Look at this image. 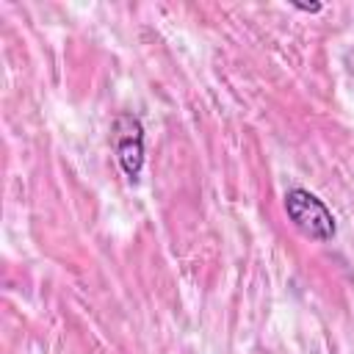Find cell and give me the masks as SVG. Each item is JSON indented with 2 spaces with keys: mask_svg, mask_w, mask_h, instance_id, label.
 I'll use <instances>...</instances> for the list:
<instances>
[{
  "mask_svg": "<svg viewBox=\"0 0 354 354\" xmlns=\"http://www.w3.org/2000/svg\"><path fill=\"white\" fill-rule=\"evenodd\" d=\"M285 213L293 221V227L310 238V241H332L337 232L335 216L326 207L324 199H318L313 191L307 188H290L285 191Z\"/></svg>",
  "mask_w": 354,
  "mask_h": 354,
  "instance_id": "1",
  "label": "cell"
},
{
  "mask_svg": "<svg viewBox=\"0 0 354 354\" xmlns=\"http://www.w3.org/2000/svg\"><path fill=\"white\" fill-rule=\"evenodd\" d=\"M113 149L116 160L130 183H138L144 169V127L133 113H119L113 119Z\"/></svg>",
  "mask_w": 354,
  "mask_h": 354,
  "instance_id": "2",
  "label": "cell"
},
{
  "mask_svg": "<svg viewBox=\"0 0 354 354\" xmlns=\"http://www.w3.org/2000/svg\"><path fill=\"white\" fill-rule=\"evenodd\" d=\"M293 8H301V11H321V3H293Z\"/></svg>",
  "mask_w": 354,
  "mask_h": 354,
  "instance_id": "3",
  "label": "cell"
}]
</instances>
